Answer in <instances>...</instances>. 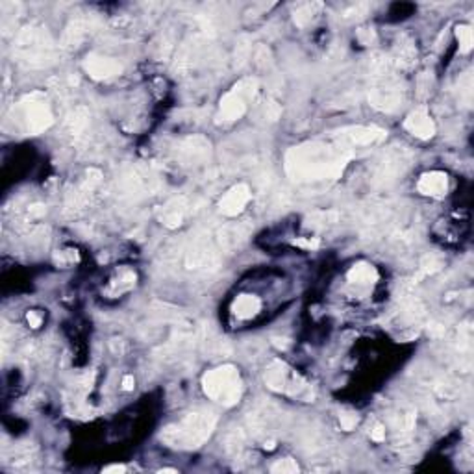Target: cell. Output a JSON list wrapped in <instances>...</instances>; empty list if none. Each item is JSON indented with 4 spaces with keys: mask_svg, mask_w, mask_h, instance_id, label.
Segmentation results:
<instances>
[{
    "mask_svg": "<svg viewBox=\"0 0 474 474\" xmlns=\"http://www.w3.org/2000/svg\"><path fill=\"white\" fill-rule=\"evenodd\" d=\"M91 24L86 19H73L69 23V26L65 28L64 39H61V46L67 48V50H73V48H78L80 43L87 37V34L91 32Z\"/></svg>",
    "mask_w": 474,
    "mask_h": 474,
    "instance_id": "obj_16",
    "label": "cell"
},
{
    "mask_svg": "<svg viewBox=\"0 0 474 474\" xmlns=\"http://www.w3.org/2000/svg\"><path fill=\"white\" fill-rule=\"evenodd\" d=\"M370 439L376 441V443H382L386 439V426L382 424H375L372 430H370Z\"/></svg>",
    "mask_w": 474,
    "mask_h": 474,
    "instance_id": "obj_31",
    "label": "cell"
},
{
    "mask_svg": "<svg viewBox=\"0 0 474 474\" xmlns=\"http://www.w3.org/2000/svg\"><path fill=\"white\" fill-rule=\"evenodd\" d=\"M404 128L410 133H413L415 138L422 139V141H428L435 135V122L432 121L428 110L421 106L406 117L404 121Z\"/></svg>",
    "mask_w": 474,
    "mask_h": 474,
    "instance_id": "obj_13",
    "label": "cell"
},
{
    "mask_svg": "<svg viewBox=\"0 0 474 474\" xmlns=\"http://www.w3.org/2000/svg\"><path fill=\"white\" fill-rule=\"evenodd\" d=\"M250 198H252V193H250L249 185L236 184L219 200V211L226 217H237V215L243 214V209L247 208Z\"/></svg>",
    "mask_w": 474,
    "mask_h": 474,
    "instance_id": "obj_11",
    "label": "cell"
},
{
    "mask_svg": "<svg viewBox=\"0 0 474 474\" xmlns=\"http://www.w3.org/2000/svg\"><path fill=\"white\" fill-rule=\"evenodd\" d=\"M443 265H445V263H443V260H441L439 256H435V254L424 256V258L421 260V269H419L417 280H419V278L430 276V274H435V272L443 269Z\"/></svg>",
    "mask_w": 474,
    "mask_h": 474,
    "instance_id": "obj_21",
    "label": "cell"
},
{
    "mask_svg": "<svg viewBox=\"0 0 474 474\" xmlns=\"http://www.w3.org/2000/svg\"><path fill=\"white\" fill-rule=\"evenodd\" d=\"M124 471H126V467H124V465H110V467H106L102 473L111 474V473H124Z\"/></svg>",
    "mask_w": 474,
    "mask_h": 474,
    "instance_id": "obj_36",
    "label": "cell"
},
{
    "mask_svg": "<svg viewBox=\"0 0 474 474\" xmlns=\"http://www.w3.org/2000/svg\"><path fill=\"white\" fill-rule=\"evenodd\" d=\"M293 245H296V247H301V249H306V250H315V249H319V239L317 237H302V239H295L293 241Z\"/></svg>",
    "mask_w": 474,
    "mask_h": 474,
    "instance_id": "obj_30",
    "label": "cell"
},
{
    "mask_svg": "<svg viewBox=\"0 0 474 474\" xmlns=\"http://www.w3.org/2000/svg\"><path fill=\"white\" fill-rule=\"evenodd\" d=\"M258 93V80L256 78H243L231 87L220 99L219 117L226 122L239 121L249 110V102L254 100Z\"/></svg>",
    "mask_w": 474,
    "mask_h": 474,
    "instance_id": "obj_9",
    "label": "cell"
},
{
    "mask_svg": "<svg viewBox=\"0 0 474 474\" xmlns=\"http://www.w3.org/2000/svg\"><path fill=\"white\" fill-rule=\"evenodd\" d=\"M348 282L358 283V285H367V283H375L378 280V271L370 263H356V265L348 271Z\"/></svg>",
    "mask_w": 474,
    "mask_h": 474,
    "instance_id": "obj_20",
    "label": "cell"
},
{
    "mask_svg": "<svg viewBox=\"0 0 474 474\" xmlns=\"http://www.w3.org/2000/svg\"><path fill=\"white\" fill-rule=\"evenodd\" d=\"M358 37L361 39V43H363V45H370V41L375 39V32H372V30H365V32L363 30H359Z\"/></svg>",
    "mask_w": 474,
    "mask_h": 474,
    "instance_id": "obj_34",
    "label": "cell"
},
{
    "mask_svg": "<svg viewBox=\"0 0 474 474\" xmlns=\"http://www.w3.org/2000/svg\"><path fill=\"white\" fill-rule=\"evenodd\" d=\"M160 473H176V471H174V468H163Z\"/></svg>",
    "mask_w": 474,
    "mask_h": 474,
    "instance_id": "obj_37",
    "label": "cell"
},
{
    "mask_svg": "<svg viewBox=\"0 0 474 474\" xmlns=\"http://www.w3.org/2000/svg\"><path fill=\"white\" fill-rule=\"evenodd\" d=\"M367 8H369L367 4H358V6H352L350 10H347V12L343 13V17H361L359 13H363Z\"/></svg>",
    "mask_w": 474,
    "mask_h": 474,
    "instance_id": "obj_33",
    "label": "cell"
},
{
    "mask_svg": "<svg viewBox=\"0 0 474 474\" xmlns=\"http://www.w3.org/2000/svg\"><path fill=\"white\" fill-rule=\"evenodd\" d=\"M84 69L93 80H110L122 73L121 61L113 58H106L100 54H89L84 61Z\"/></svg>",
    "mask_w": 474,
    "mask_h": 474,
    "instance_id": "obj_12",
    "label": "cell"
},
{
    "mask_svg": "<svg viewBox=\"0 0 474 474\" xmlns=\"http://www.w3.org/2000/svg\"><path fill=\"white\" fill-rule=\"evenodd\" d=\"M13 54L19 64L28 69H45L58 61V46L46 26L39 23L24 26L15 37Z\"/></svg>",
    "mask_w": 474,
    "mask_h": 474,
    "instance_id": "obj_2",
    "label": "cell"
},
{
    "mask_svg": "<svg viewBox=\"0 0 474 474\" xmlns=\"http://www.w3.org/2000/svg\"><path fill=\"white\" fill-rule=\"evenodd\" d=\"M389 59L395 69H411L417 61V48L411 41H399Z\"/></svg>",
    "mask_w": 474,
    "mask_h": 474,
    "instance_id": "obj_18",
    "label": "cell"
},
{
    "mask_svg": "<svg viewBox=\"0 0 474 474\" xmlns=\"http://www.w3.org/2000/svg\"><path fill=\"white\" fill-rule=\"evenodd\" d=\"M271 473L276 474H295L298 473V465H296L295 459L291 457H285V459H280L271 467Z\"/></svg>",
    "mask_w": 474,
    "mask_h": 474,
    "instance_id": "obj_26",
    "label": "cell"
},
{
    "mask_svg": "<svg viewBox=\"0 0 474 474\" xmlns=\"http://www.w3.org/2000/svg\"><path fill=\"white\" fill-rule=\"evenodd\" d=\"M310 226H313V228H317V226H330V225H336L337 220H339V214L337 211H317V214H313L312 217H310Z\"/></svg>",
    "mask_w": 474,
    "mask_h": 474,
    "instance_id": "obj_25",
    "label": "cell"
},
{
    "mask_svg": "<svg viewBox=\"0 0 474 474\" xmlns=\"http://www.w3.org/2000/svg\"><path fill=\"white\" fill-rule=\"evenodd\" d=\"M261 310V301L254 295H239L231 304V313L239 321H249L256 317Z\"/></svg>",
    "mask_w": 474,
    "mask_h": 474,
    "instance_id": "obj_17",
    "label": "cell"
},
{
    "mask_svg": "<svg viewBox=\"0 0 474 474\" xmlns=\"http://www.w3.org/2000/svg\"><path fill=\"white\" fill-rule=\"evenodd\" d=\"M411 152L406 146H389L376 158L370 169V184L376 187H389L410 169Z\"/></svg>",
    "mask_w": 474,
    "mask_h": 474,
    "instance_id": "obj_7",
    "label": "cell"
},
{
    "mask_svg": "<svg viewBox=\"0 0 474 474\" xmlns=\"http://www.w3.org/2000/svg\"><path fill=\"white\" fill-rule=\"evenodd\" d=\"M187 211H189L187 198L174 197L165 206H162V209H160V220H162V225H165L167 228L173 230V228H178L184 222Z\"/></svg>",
    "mask_w": 474,
    "mask_h": 474,
    "instance_id": "obj_15",
    "label": "cell"
},
{
    "mask_svg": "<svg viewBox=\"0 0 474 474\" xmlns=\"http://www.w3.org/2000/svg\"><path fill=\"white\" fill-rule=\"evenodd\" d=\"M389 56H380L372 64V86L369 89V102L372 108L386 113L397 111L404 102V86L395 75Z\"/></svg>",
    "mask_w": 474,
    "mask_h": 474,
    "instance_id": "obj_4",
    "label": "cell"
},
{
    "mask_svg": "<svg viewBox=\"0 0 474 474\" xmlns=\"http://www.w3.org/2000/svg\"><path fill=\"white\" fill-rule=\"evenodd\" d=\"M356 149L350 146L339 132L330 138L306 141L293 146L283 158L285 173L295 182H328L337 180L356 156Z\"/></svg>",
    "mask_w": 474,
    "mask_h": 474,
    "instance_id": "obj_1",
    "label": "cell"
},
{
    "mask_svg": "<svg viewBox=\"0 0 474 474\" xmlns=\"http://www.w3.org/2000/svg\"><path fill=\"white\" fill-rule=\"evenodd\" d=\"M176 154L184 162V165H198L209 158L211 145H209L208 139L200 138V135H191V138H185L180 141Z\"/></svg>",
    "mask_w": 474,
    "mask_h": 474,
    "instance_id": "obj_10",
    "label": "cell"
},
{
    "mask_svg": "<svg viewBox=\"0 0 474 474\" xmlns=\"http://www.w3.org/2000/svg\"><path fill=\"white\" fill-rule=\"evenodd\" d=\"M339 421H341V428L345 430V432H350V430L356 428V424H358V415H356V413H341V415H339Z\"/></svg>",
    "mask_w": 474,
    "mask_h": 474,
    "instance_id": "obj_27",
    "label": "cell"
},
{
    "mask_svg": "<svg viewBox=\"0 0 474 474\" xmlns=\"http://www.w3.org/2000/svg\"><path fill=\"white\" fill-rule=\"evenodd\" d=\"M417 191L426 195V197L441 198L445 197L448 191V176L439 171H432V173H424L419 178L417 184Z\"/></svg>",
    "mask_w": 474,
    "mask_h": 474,
    "instance_id": "obj_14",
    "label": "cell"
},
{
    "mask_svg": "<svg viewBox=\"0 0 474 474\" xmlns=\"http://www.w3.org/2000/svg\"><path fill=\"white\" fill-rule=\"evenodd\" d=\"M265 383L267 388L272 389V391L287 395V397H293V399H313L310 383H307L296 370H293L290 365H285L283 361H280V359L272 361V363L267 367Z\"/></svg>",
    "mask_w": 474,
    "mask_h": 474,
    "instance_id": "obj_8",
    "label": "cell"
},
{
    "mask_svg": "<svg viewBox=\"0 0 474 474\" xmlns=\"http://www.w3.org/2000/svg\"><path fill=\"white\" fill-rule=\"evenodd\" d=\"M56 263H59V265H67V263H75V261H78V254H76V250H64V252H59V254H56Z\"/></svg>",
    "mask_w": 474,
    "mask_h": 474,
    "instance_id": "obj_28",
    "label": "cell"
},
{
    "mask_svg": "<svg viewBox=\"0 0 474 474\" xmlns=\"http://www.w3.org/2000/svg\"><path fill=\"white\" fill-rule=\"evenodd\" d=\"M282 115V108H280V104L278 102H274V100H269L265 104V117L269 119V121H276L278 117Z\"/></svg>",
    "mask_w": 474,
    "mask_h": 474,
    "instance_id": "obj_29",
    "label": "cell"
},
{
    "mask_svg": "<svg viewBox=\"0 0 474 474\" xmlns=\"http://www.w3.org/2000/svg\"><path fill=\"white\" fill-rule=\"evenodd\" d=\"M323 8V4H319V2H313V4H304V6H301L298 10L295 12V24L296 26H306L307 23H312L313 17H315V13H317V10H321Z\"/></svg>",
    "mask_w": 474,
    "mask_h": 474,
    "instance_id": "obj_23",
    "label": "cell"
},
{
    "mask_svg": "<svg viewBox=\"0 0 474 474\" xmlns=\"http://www.w3.org/2000/svg\"><path fill=\"white\" fill-rule=\"evenodd\" d=\"M395 430L400 434H410L411 430L415 428V415L413 411H402L397 419L393 421Z\"/></svg>",
    "mask_w": 474,
    "mask_h": 474,
    "instance_id": "obj_24",
    "label": "cell"
},
{
    "mask_svg": "<svg viewBox=\"0 0 474 474\" xmlns=\"http://www.w3.org/2000/svg\"><path fill=\"white\" fill-rule=\"evenodd\" d=\"M217 424V417L211 411H193L182 421L169 424L162 430V441L171 448L193 451L202 446L211 437Z\"/></svg>",
    "mask_w": 474,
    "mask_h": 474,
    "instance_id": "obj_3",
    "label": "cell"
},
{
    "mask_svg": "<svg viewBox=\"0 0 474 474\" xmlns=\"http://www.w3.org/2000/svg\"><path fill=\"white\" fill-rule=\"evenodd\" d=\"M87 126H89V110H87L86 106H78V108H75V110L67 115L65 128H67V132H69L76 141L87 132Z\"/></svg>",
    "mask_w": 474,
    "mask_h": 474,
    "instance_id": "obj_19",
    "label": "cell"
},
{
    "mask_svg": "<svg viewBox=\"0 0 474 474\" xmlns=\"http://www.w3.org/2000/svg\"><path fill=\"white\" fill-rule=\"evenodd\" d=\"M17 126L28 135H39L54 124V113L45 93H30L19 100L13 108Z\"/></svg>",
    "mask_w": 474,
    "mask_h": 474,
    "instance_id": "obj_6",
    "label": "cell"
},
{
    "mask_svg": "<svg viewBox=\"0 0 474 474\" xmlns=\"http://www.w3.org/2000/svg\"><path fill=\"white\" fill-rule=\"evenodd\" d=\"M456 37L459 41V53L462 54H468L473 50L474 45V35H473V28L468 24H459L456 28Z\"/></svg>",
    "mask_w": 474,
    "mask_h": 474,
    "instance_id": "obj_22",
    "label": "cell"
},
{
    "mask_svg": "<svg viewBox=\"0 0 474 474\" xmlns=\"http://www.w3.org/2000/svg\"><path fill=\"white\" fill-rule=\"evenodd\" d=\"M133 386H135V380H133V376H124V378H122V389H126V391H132Z\"/></svg>",
    "mask_w": 474,
    "mask_h": 474,
    "instance_id": "obj_35",
    "label": "cell"
},
{
    "mask_svg": "<svg viewBox=\"0 0 474 474\" xmlns=\"http://www.w3.org/2000/svg\"><path fill=\"white\" fill-rule=\"evenodd\" d=\"M26 321H28L30 328H39L41 323H43V317L37 312H28L26 313Z\"/></svg>",
    "mask_w": 474,
    "mask_h": 474,
    "instance_id": "obj_32",
    "label": "cell"
},
{
    "mask_svg": "<svg viewBox=\"0 0 474 474\" xmlns=\"http://www.w3.org/2000/svg\"><path fill=\"white\" fill-rule=\"evenodd\" d=\"M204 395L217 404L231 408L241 400L243 382L241 375L234 365H220L217 369L206 372L202 378Z\"/></svg>",
    "mask_w": 474,
    "mask_h": 474,
    "instance_id": "obj_5",
    "label": "cell"
}]
</instances>
